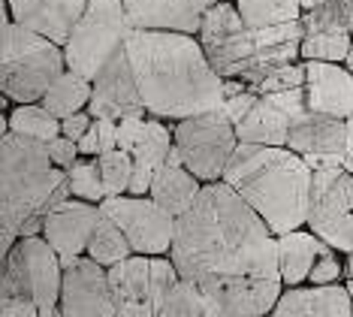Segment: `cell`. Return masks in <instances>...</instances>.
<instances>
[{"label": "cell", "instance_id": "3", "mask_svg": "<svg viewBox=\"0 0 353 317\" xmlns=\"http://www.w3.org/2000/svg\"><path fill=\"white\" fill-rule=\"evenodd\" d=\"M223 182L272 227L275 236L308 224L314 169L290 145L239 142Z\"/></svg>", "mask_w": 353, "mask_h": 317}, {"label": "cell", "instance_id": "30", "mask_svg": "<svg viewBox=\"0 0 353 317\" xmlns=\"http://www.w3.org/2000/svg\"><path fill=\"white\" fill-rule=\"evenodd\" d=\"M350 46H353V34L305 30V37H302V61H335V64H344Z\"/></svg>", "mask_w": 353, "mask_h": 317}, {"label": "cell", "instance_id": "18", "mask_svg": "<svg viewBox=\"0 0 353 317\" xmlns=\"http://www.w3.org/2000/svg\"><path fill=\"white\" fill-rule=\"evenodd\" d=\"M88 0H6L12 21L25 24L37 34L52 37L54 43H67L70 30L82 19Z\"/></svg>", "mask_w": 353, "mask_h": 317}, {"label": "cell", "instance_id": "42", "mask_svg": "<svg viewBox=\"0 0 353 317\" xmlns=\"http://www.w3.org/2000/svg\"><path fill=\"white\" fill-rule=\"evenodd\" d=\"M344 166L353 173V118H347V151H344Z\"/></svg>", "mask_w": 353, "mask_h": 317}, {"label": "cell", "instance_id": "24", "mask_svg": "<svg viewBox=\"0 0 353 317\" xmlns=\"http://www.w3.org/2000/svg\"><path fill=\"white\" fill-rule=\"evenodd\" d=\"M290 115L272 103L266 94L254 103V109L236 124L239 142H254V145H287L290 140Z\"/></svg>", "mask_w": 353, "mask_h": 317}, {"label": "cell", "instance_id": "35", "mask_svg": "<svg viewBox=\"0 0 353 317\" xmlns=\"http://www.w3.org/2000/svg\"><path fill=\"white\" fill-rule=\"evenodd\" d=\"M145 124H148L145 115H127V118L118 121V148L133 151L136 142H139L142 133H145Z\"/></svg>", "mask_w": 353, "mask_h": 317}, {"label": "cell", "instance_id": "25", "mask_svg": "<svg viewBox=\"0 0 353 317\" xmlns=\"http://www.w3.org/2000/svg\"><path fill=\"white\" fill-rule=\"evenodd\" d=\"M91 94H94V82H91V79L67 67L52 82L49 91H46L43 106L49 112H54L58 118H67V115H73V112L88 109V103H91Z\"/></svg>", "mask_w": 353, "mask_h": 317}, {"label": "cell", "instance_id": "27", "mask_svg": "<svg viewBox=\"0 0 353 317\" xmlns=\"http://www.w3.org/2000/svg\"><path fill=\"white\" fill-rule=\"evenodd\" d=\"M10 133L52 142L54 136H61V118L43 103H15V109L10 112Z\"/></svg>", "mask_w": 353, "mask_h": 317}, {"label": "cell", "instance_id": "2", "mask_svg": "<svg viewBox=\"0 0 353 317\" xmlns=\"http://www.w3.org/2000/svg\"><path fill=\"white\" fill-rule=\"evenodd\" d=\"M127 55L148 115L181 121L227 103L223 76L212 67L196 34L133 28Z\"/></svg>", "mask_w": 353, "mask_h": 317}, {"label": "cell", "instance_id": "21", "mask_svg": "<svg viewBox=\"0 0 353 317\" xmlns=\"http://www.w3.org/2000/svg\"><path fill=\"white\" fill-rule=\"evenodd\" d=\"M175 145V136L172 130L163 124V118H148L145 124V133H142V140L136 142V148L130 151L133 154V182H130V193L133 197H148L151 191V182H154V173L160 166L170 160V151Z\"/></svg>", "mask_w": 353, "mask_h": 317}, {"label": "cell", "instance_id": "7", "mask_svg": "<svg viewBox=\"0 0 353 317\" xmlns=\"http://www.w3.org/2000/svg\"><path fill=\"white\" fill-rule=\"evenodd\" d=\"M133 34V21L127 15L124 0H88L82 19L70 30L63 52L67 67L82 73L94 82V76L115 58Z\"/></svg>", "mask_w": 353, "mask_h": 317}, {"label": "cell", "instance_id": "14", "mask_svg": "<svg viewBox=\"0 0 353 317\" xmlns=\"http://www.w3.org/2000/svg\"><path fill=\"white\" fill-rule=\"evenodd\" d=\"M88 112L94 118H115V121H121L127 115H148L127 48H121L94 76V94H91V103H88Z\"/></svg>", "mask_w": 353, "mask_h": 317}, {"label": "cell", "instance_id": "26", "mask_svg": "<svg viewBox=\"0 0 353 317\" xmlns=\"http://www.w3.org/2000/svg\"><path fill=\"white\" fill-rule=\"evenodd\" d=\"M133 254V245L130 239L124 236V230L118 227V221L112 215H106V211L100 209L97 215V224H94L91 230V239H88V257L97 260L100 266H115L121 263V260H127Z\"/></svg>", "mask_w": 353, "mask_h": 317}, {"label": "cell", "instance_id": "13", "mask_svg": "<svg viewBox=\"0 0 353 317\" xmlns=\"http://www.w3.org/2000/svg\"><path fill=\"white\" fill-rule=\"evenodd\" d=\"M61 317H115L106 266L91 257H79L63 269Z\"/></svg>", "mask_w": 353, "mask_h": 317}, {"label": "cell", "instance_id": "46", "mask_svg": "<svg viewBox=\"0 0 353 317\" xmlns=\"http://www.w3.org/2000/svg\"><path fill=\"white\" fill-rule=\"evenodd\" d=\"M347 290H350V299H353V278L347 281Z\"/></svg>", "mask_w": 353, "mask_h": 317}, {"label": "cell", "instance_id": "36", "mask_svg": "<svg viewBox=\"0 0 353 317\" xmlns=\"http://www.w3.org/2000/svg\"><path fill=\"white\" fill-rule=\"evenodd\" d=\"M49 154H52V160H54V166H61V169H70L79 160V142L76 140H70V136H54V140L49 142Z\"/></svg>", "mask_w": 353, "mask_h": 317}, {"label": "cell", "instance_id": "33", "mask_svg": "<svg viewBox=\"0 0 353 317\" xmlns=\"http://www.w3.org/2000/svg\"><path fill=\"white\" fill-rule=\"evenodd\" d=\"M305 85V61H293V64H281V67L269 70L266 76L256 82L251 91L256 94H275V91H287V88H302Z\"/></svg>", "mask_w": 353, "mask_h": 317}, {"label": "cell", "instance_id": "28", "mask_svg": "<svg viewBox=\"0 0 353 317\" xmlns=\"http://www.w3.org/2000/svg\"><path fill=\"white\" fill-rule=\"evenodd\" d=\"M236 6H239V12H242V19L251 30L299 21L302 12H305L299 0H236Z\"/></svg>", "mask_w": 353, "mask_h": 317}, {"label": "cell", "instance_id": "5", "mask_svg": "<svg viewBox=\"0 0 353 317\" xmlns=\"http://www.w3.org/2000/svg\"><path fill=\"white\" fill-rule=\"evenodd\" d=\"M67 70V52L52 37L3 19L0 37V91L12 103H43L52 82Z\"/></svg>", "mask_w": 353, "mask_h": 317}, {"label": "cell", "instance_id": "11", "mask_svg": "<svg viewBox=\"0 0 353 317\" xmlns=\"http://www.w3.org/2000/svg\"><path fill=\"white\" fill-rule=\"evenodd\" d=\"M199 43H203L212 67L223 79H239L248 61L260 52L254 39V30L245 24L236 0H221L205 12L203 28H199Z\"/></svg>", "mask_w": 353, "mask_h": 317}, {"label": "cell", "instance_id": "29", "mask_svg": "<svg viewBox=\"0 0 353 317\" xmlns=\"http://www.w3.org/2000/svg\"><path fill=\"white\" fill-rule=\"evenodd\" d=\"M154 317H205V296L194 281L179 278L157 299Z\"/></svg>", "mask_w": 353, "mask_h": 317}, {"label": "cell", "instance_id": "10", "mask_svg": "<svg viewBox=\"0 0 353 317\" xmlns=\"http://www.w3.org/2000/svg\"><path fill=\"white\" fill-rule=\"evenodd\" d=\"M305 227L341 254L353 251V173L344 164L314 169Z\"/></svg>", "mask_w": 353, "mask_h": 317}, {"label": "cell", "instance_id": "41", "mask_svg": "<svg viewBox=\"0 0 353 317\" xmlns=\"http://www.w3.org/2000/svg\"><path fill=\"white\" fill-rule=\"evenodd\" d=\"M79 151H82V157H100V130H97V118H94V124L88 127V133L79 140Z\"/></svg>", "mask_w": 353, "mask_h": 317}, {"label": "cell", "instance_id": "45", "mask_svg": "<svg viewBox=\"0 0 353 317\" xmlns=\"http://www.w3.org/2000/svg\"><path fill=\"white\" fill-rule=\"evenodd\" d=\"M344 67H347L353 73V46H350V52H347V58H344Z\"/></svg>", "mask_w": 353, "mask_h": 317}, {"label": "cell", "instance_id": "6", "mask_svg": "<svg viewBox=\"0 0 353 317\" xmlns=\"http://www.w3.org/2000/svg\"><path fill=\"white\" fill-rule=\"evenodd\" d=\"M63 263L46 236H21L19 245L3 257L0 294L28 296L39 308V317H61Z\"/></svg>", "mask_w": 353, "mask_h": 317}, {"label": "cell", "instance_id": "22", "mask_svg": "<svg viewBox=\"0 0 353 317\" xmlns=\"http://www.w3.org/2000/svg\"><path fill=\"white\" fill-rule=\"evenodd\" d=\"M326 245L314 230H290L278 236V266H281V281L284 287H299L308 281L311 269H314L317 257L323 254Z\"/></svg>", "mask_w": 353, "mask_h": 317}, {"label": "cell", "instance_id": "17", "mask_svg": "<svg viewBox=\"0 0 353 317\" xmlns=\"http://www.w3.org/2000/svg\"><path fill=\"white\" fill-rule=\"evenodd\" d=\"M221 0H124L133 28L199 34L205 12Z\"/></svg>", "mask_w": 353, "mask_h": 317}, {"label": "cell", "instance_id": "23", "mask_svg": "<svg viewBox=\"0 0 353 317\" xmlns=\"http://www.w3.org/2000/svg\"><path fill=\"white\" fill-rule=\"evenodd\" d=\"M203 184L205 182H199V178L190 173L184 164H170V160H166V164L154 173V182H151L148 197L154 200L157 206H163L170 215L179 218L196 202Z\"/></svg>", "mask_w": 353, "mask_h": 317}, {"label": "cell", "instance_id": "31", "mask_svg": "<svg viewBox=\"0 0 353 317\" xmlns=\"http://www.w3.org/2000/svg\"><path fill=\"white\" fill-rule=\"evenodd\" d=\"M67 175H70V191H73V197L88 200V202H103L106 200V184H103V173H100V157L76 160V164L67 169Z\"/></svg>", "mask_w": 353, "mask_h": 317}, {"label": "cell", "instance_id": "16", "mask_svg": "<svg viewBox=\"0 0 353 317\" xmlns=\"http://www.w3.org/2000/svg\"><path fill=\"white\" fill-rule=\"evenodd\" d=\"M308 109L335 118H353V73L335 61H305Z\"/></svg>", "mask_w": 353, "mask_h": 317}, {"label": "cell", "instance_id": "32", "mask_svg": "<svg viewBox=\"0 0 353 317\" xmlns=\"http://www.w3.org/2000/svg\"><path fill=\"white\" fill-rule=\"evenodd\" d=\"M133 154L124 148L106 151L100 154V173H103V184H106V197H121L130 193V182H133Z\"/></svg>", "mask_w": 353, "mask_h": 317}, {"label": "cell", "instance_id": "20", "mask_svg": "<svg viewBox=\"0 0 353 317\" xmlns=\"http://www.w3.org/2000/svg\"><path fill=\"white\" fill-rule=\"evenodd\" d=\"M293 151L305 154H344L347 151V118L323 115V112L305 109L302 115L290 121V140Z\"/></svg>", "mask_w": 353, "mask_h": 317}, {"label": "cell", "instance_id": "8", "mask_svg": "<svg viewBox=\"0 0 353 317\" xmlns=\"http://www.w3.org/2000/svg\"><path fill=\"white\" fill-rule=\"evenodd\" d=\"M172 136H175V151L181 154V164L199 182H221L232 151L239 148L236 124L230 121L223 106L181 118L172 127Z\"/></svg>", "mask_w": 353, "mask_h": 317}, {"label": "cell", "instance_id": "43", "mask_svg": "<svg viewBox=\"0 0 353 317\" xmlns=\"http://www.w3.org/2000/svg\"><path fill=\"white\" fill-rule=\"evenodd\" d=\"M299 3H302V10H314V6L326 3V0H299Z\"/></svg>", "mask_w": 353, "mask_h": 317}, {"label": "cell", "instance_id": "38", "mask_svg": "<svg viewBox=\"0 0 353 317\" xmlns=\"http://www.w3.org/2000/svg\"><path fill=\"white\" fill-rule=\"evenodd\" d=\"M260 100V94L256 91H251V88H245V91H239V94H232V97H227V103H223V109H227V115H230V121L232 124H239L248 112L254 109V103Z\"/></svg>", "mask_w": 353, "mask_h": 317}, {"label": "cell", "instance_id": "9", "mask_svg": "<svg viewBox=\"0 0 353 317\" xmlns=\"http://www.w3.org/2000/svg\"><path fill=\"white\" fill-rule=\"evenodd\" d=\"M179 278L181 275L170 254H130L121 263L109 266L115 317H154L157 299Z\"/></svg>", "mask_w": 353, "mask_h": 317}, {"label": "cell", "instance_id": "44", "mask_svg": "<svg viewBox=\"0 0 353 317\" xmlns=\"http://www.w3.org/2000/svg\"><path fill=\"white\" fill-rule=\"evenodd\" d=\"M344 272H347V278H353V251L347 254V263H344Z\"/></svg>", "mask_w": 353, "mask_h": 317}, {"label": "cell", "instance_id": "19", "mask_svg": "<svg viewBox=\"0 0 353 317\" xmlns=\"http://www.w3.org/2000/svg\"><path fill=\"white\" fill-rule=\"evenodd\" d=\"M269 317H353V299L341 284L284 287Z\"/></svg>", "mask_w": 353, "mask_h": 317}, {"label": "cell", "instance_id": "15", "mask_svg": "<svg viewBox=\"0 0 353 317\" xmlns=\"http://www.w3.org/2000/svg\"><path fill=\"white\" fill-rule=\"evenodd\" d=\"M100 206L88 200H63L61 206H54L43 221V236L49 239V245L61 254V263L67 269L70 263H76L82 254H88V239L97 224Z\"/></svg>", "mask_w": 353, "mask_h": 317}, {"label": "cell", "instance_id": "12", "mask_svg": "<svg viewBox=\"0 0 353 317\" xmlns=\"http://www.w3.org/2000/svg\"><path fill=\"white\" fill-rule=\"evenodd\" d=\"M100 209L118 221L124 236L130 239L133 254H148L160 257L170 254L175 242V221L179 218L170 215L163 206H157L151 197H133V193H121V197H106Z\"/></svg>", "mask_w": 353, "mask_h": 317}, {"label": "cell", "instance_id": "40", "mask_svg": "<svg viewBox=\"0 0 353 317\" xmlns=\"http://www.w3.org/2000/svg\"><path fill=\"white\" fill-rule=\"evenodd\" d=\"M97 130H100V154L115 151L118 148V121L115 118H97Z\"/></svg>", "mask_w": 353, "mask_h": 317}, {"label": "cell", "instance_id": "37", "mask_svg": "<svg viewBox=\"0 0 353 317\" xmlns=\"http://www.w3.org/2000/svg\"><path fill=\"white\" fill-rule=\"evenodd\" d=\"M0 317H39V308L28 296L0 294Z\"/></svg>", "mask_w": 353, "mask_h": 317}, {"label": "cell", "instance_id": "34", "mask_svg": "<svg viewBox=\"0 0 353 317\" xmlns=\"http://www.w3.org/2000/svg\"><path fill=\"white\" fill-rule=\"evenodd\" d=\"M339 251L335 248H326L323 254L317 257V263H314V269H311V275H308V281L311 284H339V278H341V272H344V266L339 263Z\"/></svg>", "mask_w": 353, "mask_h": 317}, {"label": "cell", "instance_id": "4", "mask_svg": "<svg viewBox=\"0 0 353 317\" xmlns=\"http://www.w3.org/2000/svg\"><path fill=\"white\" fill-rule=\"evenodd\" d=\"M70 175L54 166L49 142L6 133L0 140V221L25 224L28 218H46L67 200Z\"/></svg>", "mask_w": 353, "mask_h": 317}, {"label": "cell", "instance_id": "39", "mask_svg": "<svg viewBox=\"0 0 353 317\" xmlns=\"http://www.w3.org/2000/svg\"><path fill=\"white\" fill-rule=\"evenodd\" d=\"M94 124V115L91 112H73V115H67V118H61V133L63 136H70V140H82V136L88 133V127Z\"/></svg>", "mask_w": 353, "mask_h": 317}, {"label": "cell", "instance_id": "1", "mask_svg": "<svg viewBox=\"0 0 353 317\" xmlns=\"http://www.w3.org/2000/svg\"><path fill=\"white\" fill-rule=\"evenodd\" d=\"M170 257L203 290L205 317H266L284 294L278 236L223 178L179 215Z\"/></svg>", "mask_w": 353, "mask_h": 317}]
</instances>
